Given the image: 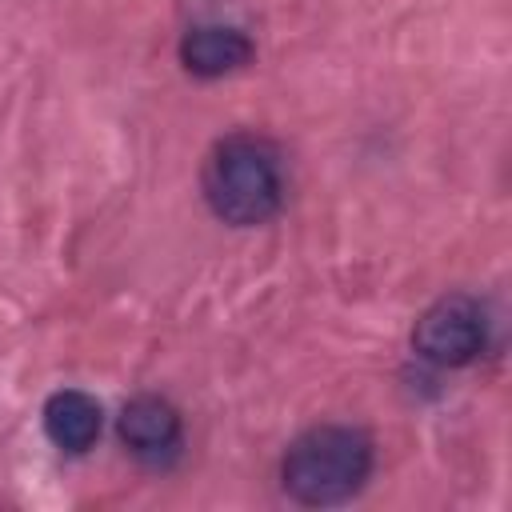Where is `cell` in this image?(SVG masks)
Wrapping results in <instances>:
<instances>
[{
  "mask_svg": "<svg viewBox=\"0 0 512 512\" xmlns=\"http://www.w3.org/2000/svg\"><path fill=\"white\" fill-rule=\"evenodd\" d=\"M200 188L208 208L236 228L268 224L284 204V168L280 152L264 136H224L200 172Z\"/></svg>",
  "mask_w": 512,
  "mask_h": 512,
  "instance_id": "obj_1",
  "label": "cell"
},
{
  "mask_svg": "<svg viewBox=\"0 0 512 512\" xmlns=\"http://www.w3.org/2000/svg\"><path fill=\"white\" fill-rule=\"evenodd\" d=\"M372 456L368 432L352 424H316L288 444L280 460V484L304 508L344 504L372 476Z\"/></svg>",
  "mask_w": 512,
  "mask_h": 512,
  "instance_id": "obj_2",
  "label": "cell"
},
{
  "mask_svg": "<svg viewBox=\"0 0 512 512\" xmlns=\"http://www.w3.org/2000/svg\"><path fill=\"white\" fill-rule=\"evenodd\" d=\"M484 344L488 320L480 300L468 292H448L432 300L412 328V348L436 368H464L484 352Z\"/></svg>",
  "mask_w": 512,
  "mask_h": 512,
  "instance_id": "obj_3",
  "label": "cell"
},
{
  "mask_svg": "<svg viewBox=\"0 0 512 512\" xmlns=\"http://www.w3.org/2000/svg\"><path fill=\"white\" fill-rule=\"evenodd\" d=\"M116 432H120V444L148 468H168L180 456V444H184L180 412L160 396L128 400L120 420H116Z\"/></svg>",
  "mask_w": 512,
  "mask_h": 512,
  "instance_id": "obj_4",
  "label": "cell"
},
{
  "mask_svg": "<svg viewBox=\"0 0 512 512\" xmlns=\"http://www.w3.org/2000/svg\"><path fill=\"white\" fill-rule=\"evenodd\" d=\"M252 52H256L252 40L240 28H224V24H196L180 40V64L200 80H216L244 68Z\"/></svg>",
  "mask_w": 512,
  "mask_h": 512,
  "instance_id": "obj_5",
  "label": "cell"
},
{
  "mask_svg": "<svg viewBox=\"0 0 512 512\" xmlns=\"http://www.w3.org/2000/svg\"><path fill=\"white\" fill-rule=\"evenodd\" d=\"M100 404L80 388H60L44 400V432L60 452H88L100 436Z\"/></svg>",
  "mask_w": 512,
  "mask_h": 512,
  "instance_id": "obj_6",
  "label": "cell"
}]
</instances>
